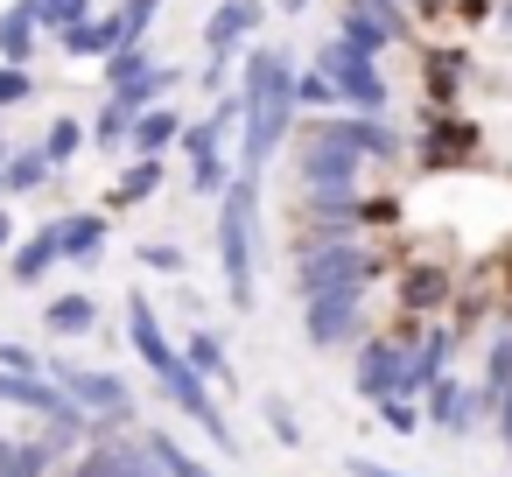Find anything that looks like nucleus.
<instances>
[{
  "instance_id": "nucleus-1",
  "label": "nucleus",
  "mask_w": 512,
  "mask_h": 477,
  "mask_svg": "<svg viewBox=\"0 0 512 477\" xmlns=\"http://www.w3.org/2000/svg\"><path fill=\"white\" fill-rule=\"evenodd\" d=\"M239 106H246L239 183H253V176L274 162V148H281V134H288V120H295V64H288L281 50H253V57H246V92H239Z\"/></svg>"
},
{
  "instance_id": "nucleus-2",
  "label": "nucleus",
  "mask_w": 512,
  "mask_h": 477,
  "mask_svg": "<svg viewBox=\"0 0 512 477\" xmlns=\"http://www.w3.org/2000/svg\"><path fill=\"white\" fill-rule=\"evenodd\" d=\"M218 267L232 309H253V183H225L218 204Z\"/></svg>"
},
{
  "instance_id": "nucleus-3",
  "label": "nucleus",
  "mask_w": 512,
  "mask_h": 477,
  "mask_svg": "<svg viewBox=\"0 0 512 477\" xmlns=\"http://www.w3.org/2000/svg\"><path fill=\"white\" fill-rule=\"evenodd\" d=\"M316 64H323V78L337 85V106H344V113H386V106H393V85L379 78V57H365L358 43L330 36Z\"/></svg>"
},
{
  "instance_id": "nucleus-4",
  "label": "nucleus",
  "mask_w": 512,
  "mask_h": 477,
  "mask_svg": "<svg viewBox=\"0 0 512 477\" xmlns=\"http://www.w3.org/2000/svg\"><path fill=\"white\" fill-rule=\"evenodd\" d=\"M372 274H379V260L358 253V246H344V239H323V246H309V253L295 260L302 302H309V295H365Z\"/></svg>"
},
{
  "instance_id": "nucleus-5",
  "label": "nucleus",
  "mask_w": 512,
  "mask_h": 477,
  "mask_svg": "<svg viewBox=\"0 0 512 477\" xmlns=\"http://www.w3.org/2000/svg\"><path fill=\"white\" fill-rule=\"evenodd\" d=\"M155 386H162V393H169V407H183V414H190V421H197V428H204L211 442L239 449V442H232V428H225V414H218V400H211V386H204V372H197V365H190L183 351H176V358H169V365L155 372Z\"/></svg>"
},
{
  "instance_id": "nucleus-6",
  "label": "nucleus",
  "mask_w": 512,
  "mask_h": 477,
  "mask_svg": "<svg viewBox=\"0 0 512 477\" xmlns=\"http://www.w3.org/2000/svg\"><path fill=\"white\" fill-rule=\"evenodd\" d=\"M50 379L85 407V414H113V421H134V393H127V379L120 372H92V365H50Z\"/></svg>"
},
{
  "instance_id": "nucleus-7",
  "label": "nucleus",
  "mask_w": 512,
  "mask_h": 477,
  "mask_svg": "<svg viewBox=\"0 0 512 477\" xmlns=\"http://www.w3.org/2000/svg\"><path fill=\"white\" fill-rule=\"evenodd\" d=\"M358 148H344V141H330V134H309L302 141V183L309 190H358Z\"/></svg>"
},
{
  "instance_id": "nucleus-8",
  "label": "nucleus",
  "mask_w": 512,
  "mask_h": 477,
  "mask_svg": "<svg viewBox=\"0 0 512 477\" xmlns=\"http://www.w3.org/2000/svg\"><path fill=\"white\" fill-rule=\"evenodd\" d=\"M358 323H365V302H358V295H309L302 337H309L316 351H337V344L358 337Z\"/></svg>"
},
{
  "instance_id": "nucleus-9",
  "label": "nucleus",
  "mask_w": 512,
  "mask_h": 477,
  "mask_svg": "<svg viewBox=\"0 0 512 477\" xmlns=\"http://www.w3.org/2000/svg\"><path fill=\"white\" fill-rule=\"evenodd\" d=\"M316 134H330V141H344V148H358L372 162H393L400 155V134L386 127V113H344V120H323Z\"/></svg>"
},
{
  "instance_id": "nucleus-10",
  "label": "nucleus",
  "mask_w": 512,
  "mask_h": 477,
  "mask_svg": "<svg viewBox=\"0 0 512 477\" xmlns=\"http://www.w3.org/2000/svg\"><path fill=\"white\" fill-rule=\"evenodd\" d=\"M260 22H267V0H225V8H211V22H204V50L211 57H232Z\"/></svg>"
},
{
  "instance_id": "nucleus-11",
  "label": "nucleus",
  "mask_w": 512,
  "mask_h": 477,
  "mask_svg": "<svg viewBox=\"0 0 512 477\" xmlns=\"http://www.w3.org/2000/svg\"><path fill=\"white\" fill-rule=\"evenodd\" d=\"M344 43H358L365 57H379V50L400 43V15L379 8V0H351V8H344Z\"/></svg>"
},
{
  "instance_id": "nucleus-12",
  "label": "nucleus",
  "mask_w": 512,
  "mask_h": 477,
  "mask_svg": "<svg viewBox=\"0 0 512 477\" xmlns=\"http://www.w3.org/2000/svg\"><path fill=\"white\" fill-rule=\"evenodd\" d=\"M99 253H106V218H99V211H71V218H57V260H71V267H99Z\"/></svg>"
},
{
  "instance_id": "nucleus-13",
  "label": "nucleus",
  "mask_w": 512,
  "mask_h": 477,
  "mask_svg": "<svg viewBox=\"0 0 512 477\" xmlns=\"http://www.w3.org/2000/svg\"><path fill=\"white\" fill-rule=\"evenodd\" d=\"M127 337H134V351H141L148 372H162V365L176 358V344H169V330H162V316H155L148 295H127Z\"/></svg>"
},
{
  "instance_id": "nucleus-14",
  "label": "nucleus",
  "mask_w": 512,
  "mask_h": 477,
  "mask_svg": "<svg viewBox=\"0 0 512 477\" xmlns=\"http://www.w3.org/2000/svg\"><path fill=\"white\" fill-rule=\"evenodd\" d=\"M400 372H407V351L393 337H372L365 358H358V393L365 400H386V393H400Z\"/></svg>"
},
{
  "instance_id": "nucleus-15",
  "label": "nucleus",
  "mask_w": 512,
  "mask_h": 477,
  "mask_svg": "<svg viewBox=\"0 0 512 477\" xmlns=\"http://www.w3.org/2000/svg\"><path fill=\"white\" fill-rule=\"evenodd\" d=\"M183 141V113L176 106H148V113H134V127H127V148L134 155H169Z\"/></svg>"
},
{
  "instance_id": "nucleus-16",
  "label": "nucleus",
  "mask_w": 512,
  "mask_h": 477,
  "mask_svg": "<svg viewBox=\"0 0 512 477\" xmlns=\"http://www.w3.org/2000/svg\"><path fill=\"white\" fill-rule=\"evenodd\" d=\"M449 344H456L449 330H428V337H421V344L407 351V372H400V400H407V393H428V386L442 379V365H449Z\"/></svg>"
},
{
  "instance_id": "nucleus-17",
  "label": "nucleus",
  "mask_w": 512,
  "mask_h": 477,
  "mask_svg": "<svg viewBox=\"0 0 512 477\" xmlns=\"http://www.w3.org/2000/svg\"><path fill=\"white\" fill-rule=\"evenodd\" d=\"M428 421H435V428H449V435H463V428L477 421V393H470V386H456V379L442 372V379L428 386Z\"/></svg>"
},
{
  "instance_id": "nucleus-18",
  "label": "nucleus",
  "mask_w": 512,
  "mask_h": 477,
  "mask_svg": "<svg viewBox=\"0 0 512 477\" xmlns=\"http://www.w3.org/2000/svg\"><path fill=\"white\" fill-rule=\"evenodd\" d=\"M120 43H127L120 15H106V22H99V15H85V22H71V29H64V50H71V57H113Z\"/></svg>"
},
{
  "instance_id": "nucleus-19",
  "label": "nucleus",
  "mask_w": 512,
  "mask_h": 477,
  "mask_svg": "<svg viewBox=\"0 0 512 477\" xmlns=\"http://www.w3.org/2000/svg\"><path fill=\"white\" fill-rule=\"evenodd\" d=\"M470 148H477V134H470L463 120H435L428 141H421V162H428V169H449V162H470Z\"/></svg>"
},
{
  "instance_id": "nucleus-20",
  "label": "nucleus",
  "mask_w": 512,
  "mask_h": 477,
  "mask_svg": "<svg viewBox=\"0 0 512 477\" xmlns=\"http://www.w3.org/2000/svg\"><path fill=\"white\" fill-rule=\"evenodd\" d=\"M50 267H57V218H50L43 232H29V239L15 246V267H8V274H15L22 288H36V281H43Z\"/></svg>"
},
{
  "instance_id": "nucleus-21",
  "label": "nucleus",
  "mask_w": 512,
  "mask_h": 477,
  "mask_svg": "<svg viewBox=\"0 0 512 477\" xmlns=\"http://www.w3.org/2000/svg\"><path fill=\"white\" fill-rule=\"evenodd\" d=\"M36 36H43V22L15 0V8L0 15V64H29V57H36Z\"/></svg>"
},
{
  "instance_id": "nucleus-22",
  "label": "nucleus",
  "mask_w": 512,
  "mask_h": 477,
  "mask_svg": "<svg viewBox=\"0 0 512 477\" xmlns=\"http://www.w3.org/2000/svg\"><path fill=\"white\" fill-rule=\"evenodd\" d=\"M155 190H162V155H134V162H127V176L113 183V197H106V204H113V211H127V204H148Z\"/></svg>"
},
{
  "instance_id": "nucleus-23",
  "label": "nucleus",
  "mask_w": 512,
  "mask_h": 477,
  "mask_svg": "<svg viewBox=\"0 0 512 477\" xmlns=\"http://www.w3.org/2000/svg\"><path fill=\"white\" fill-rule=\"evenodd\" d=\"M43 323H50L57 337H92V330H99V302H92V295H57V302L43 309Z\"/></svg>"
},
{
  "instance_id": "nucleus-24",
  "label": "nucleus",
  "mask_w": 512,
  "mask_h": 477,
  "mask_svg": "<svg viewBox=\"0 0 512 477\" xmlns=\"http://www.w3.org/2000/svg\"><path fill=\"white\" fill-rule=\"evenodd\" d=\"M43 176H50V155H43V148H22V155L8 148V162H0V197H22V190H36Z\"/></svg>"
},
{
  "instance_id": "nucleus-25",
  "label": "nucleus",
  "mask_w": 512,
  "mask_h": 477,
  "mask_svg": "<svg viewBox=\"0 0 512 477\" xmlns=\"http://www.w3.org/2000/svg\"><path fill=\"white\" fill-rule=\"evenodd\" d=\"M309 218L344 232V225H358V218H365V197H358V190H309Z\"/></svg>"
},
{
  "instance_id": "nucleus-26",
  "label": "nucleus",
  "mask_w": 512,
  "mask_h": 477,
  "mask_svg": "<svg viewBox=\"0 0 512 477\" xmlns=\"http://www.w3.org/2000/svg\"><path fill=\"white\" fill-rule=\"evenodd\" d=\"M43 155H50V169H64V162H78V155H85V120H71V113H57V120H50V134H43Z\"/></svg>"
},
{
  "instance_id": "nucleus-27",
  "label": "nucleus",
  "mask_w": 512,
  "mask_h": 477,
  "mask_svg": "<svg viewBox=\"0 0 512 477\" xmlns=\"http://www.w3.org/2000/svg\"><path fill=\"white\" fill-rule=\"evenodd\" d=\"M505 386H512V323L498 330V344H491V358H484V393H477V407H498Z\"/></svg>"
},
{
  "instance_id": "nucleus-28",
  "label": "nucleus",
  "mask_w": 512,
  "mask_h": 477,
  "mask_svg": "<svg viewBox=\"0 0 512 477\" xmlns=\"http://www.w3.org/2000/svg\"><path fill=\"white\" fill-rule=\"evenodd\" d=\"M155 71V57H148V43H120L113 57H106V92H120V85H134V78H148Z\"/></svg>"
},
{
  "instance_id": "nucleus-29",
  "label": "nucleus",
  "mask_w": 512,
  "mask_h": 477,
  "mask_svg": "<svg viewBox=\"0 0 512 477\" xmlns=\"http://www.w3.org/2000/svg\"><path fill=\"white\" fill-rule=\"evenodd\" d=\"M148 449H155L162 477H211V470H204V463H197V456H190V449H183V442H176L169 428H155V435H148Z\"/></svg>"
},
{
  "instance_id": "nucleus-30",
  "label": "nucleus",
  "mask_w": 512,
  "mask_h": 477,
  "mask_svg": "<svg viewBox=\"0 0 512 477\" xmlns=\"http://www.w3.org/2000/svg\"><path fill=\"white\" fill-rule=\"evenodd\" d=\"M22 8H29L50 36H64L71 22H85V15H92V0H22Z\"/></svg>"
},
{
  "instance_id": "nucleus-31",
  "label": "nucleus",
  "mask_w": 512,
  "mask_h": 477,
  "mask_svg": "<svg viewBox=\"0 0 512 477\" xmlns=\"http://www.w3.org/2000/svg\"><path fill=\"white\" fill-rule=\"evenodd\" d=\"M400 295H407V309H428V302H442V295H449V267H414V274L400 281Z\"/></svg>"
},
{
  "instance_id": "nucleus-32",
  "label": "nucleus",
  "mask_w": 512,
  "mask_h": 477,
  "mask_svg": "<svg viewBox=\"0 0 512 477\" xmlns=\"http://www.w3.org/2000/svg\"><path fill=\"white\" fill-rule=\"evenodd\" d=\"M225 183H232V162H225V148L190 162V190H197V197H225Z\"/></svg>"
},
{
  "instance_id": "nucleus-33",
  "label": "nucleus",
  "mask_w": 512,
  "mask_h": 477,
  "mask_svg": "<svg viewBox=\"0 0 512 477\" xmlns=\"http://www.w3.org/2000/svg\"><path fill=\"white\" fill-rule=\"evenodd\" d=\"M183 358H190V365H197L204 379H232V365H225V344H218L211 330H197V337L183 344Z\"/></svg>"
},
{
  "instance_id": "nucleus-34",
  "label": "nucleus",
  "mask_w": 512,
  "mask_h": 477,
  "mask_svg": "<svg viewBox=\"0 0 512 477\" xmlns=\"http://www.w3.org/2000/svg\"><path fill=\"white\" fill-rule=\"evenodd\" d=\"M295 106H316V113H330V106H337V85L323 78V64L295 71Z\"/></svg>"
},
{
  "instance_id": "nucleus-35",
  "label": "nucleus",
  "mask_w": 512,
  "mask_h": 477,
  "mask_svg": "<svg viewBox=\"0 0 512 477\" xmlns=\"http://www.w3.org/2000/svg\"><path fill=\"white\" fill-rule=\"evenodd\" d=\"M127 127H134V113L106 99V113H99V127H92V141H99V148L113 155V148H127Z\"/></svg>"
},
{
  "instance_id": "nucleus-36",
  "label": "nucleus",
  "mask_w": 512,
  "mask_h": 477,
  "mask_svg": "<svg viewBox=\"0 0 512 477\" xmlns=\"http://www.w3.org/2000/svg\"><path fill=\"white\" fill-rule=\"evenodd\" d=\"M29 99H36L29 64H0V113H8V106H29Z\"/></svg>"
},
{
  "instance_id": "nucleus-37",
  "label": "nucleus",
  "mask_w": 512,
  "mask_h": 477,
  "mask_svg": "<svg viewBox=\"0 0 512 477\" xmlns=\"http://www.w3.org/2000/svg\"><path fill=\"white\" fill-rule=\"evenodd\" d=\"M141 267H148V274H183V246H176V239H148V246H141Z\"/></svg>"
},
{
  "instance_id": "nucleus-38",
  "label": "nucleus",
  "mask_w": 512,
  "mask_h": 477,
  "mask_svg": "<svg viewBox=\"0 0 512 477\" xmlns=\"http://www.w3.org/2000/svg\"><path fill=\"white\" fill-rule=\"evenodd\" d=\"M155 8H162V0H120V29H127V43H148Z\"/></svg>"
},
{
  "instance_id": "nucleus-39",
  "label": "nucleus",
  "mask_w": 512,
  "mask_h": 477,
  "mask_svg": "<svg viewBox=\"0 0 512 477\" xmlns=\"http://www.w3.org/2000/svg\"><path fill=\"white\" fill-rule=\"evenodd\" d=\"M379 428H393V435H414V428H421V414H414L400 393H386V400H379Z\"/></svg>"
},
{
  "instance_id": "nucleus-40",
  "label": "nucleus",
  "mask_w": 512,
  "mask_h": 477,
  "mask_svg": "<svg viewBox=\"0 0 512 477\" xmlns=\"http://www.w3.org/2000/svg\"><path fill=\"white\" fill-rule=\"evenodd\" d=\"M113 477H162V463H155V449L141 456V449H113Z\"/></svg>"
},
{
  "instance_id": "nucleus-41",
  "label": "nucleus",
  "mask_w": 512,
  "mask_h": 477,
  "mask_svg": "<svg viewBox=\"0 0 512 477\" xmlns=\"http://www.w3.org/2000/svg\"><path fill=\"white\" fill-rule=\"evenodd\" d=\"M43 463H50V449H36V442H15V456H8V477H43Z\"/></svg>"
},
{
  "instance_id": "nucleus-42",
  "label": "nucleus",
  "mask_w": 512,
  "mask_h": 477,
  "mask_svg": "<svg viewBox=\"0 0 512 477\" xmlns=\"http://www.w3.org/2000/svg\"><path fill=\"white\" fill-rule=\"evenodd\" d=\"M428 99H435V106H449V99H456V64H442V57L428 64Z\"/></svg>"
},
{
  "instance_id": "nucleus-43",
  "label": "nucleus",
  "mask_w": 512,
  "mask_h": 477,
  "mask_svg": "<svg viewBox=\"0 0 512 477\" xmlns=\"http://www.w3.org/2000/svg\"><path fill=\"white\" fill-rule=\"evenodd\" d=\"M267 421H274V435H281V442H288V449H295V442H302V428H295V414H288V407H281V400H267Z\"/></svg>"
},
{
  "instance_id": "nucleus-44",
  "label": "nucleus",
  "mask_w": 512,
  "mask_h": 477,
  "mask_svg": "<svg viewBox=\"0 0 512 477\" xmlns=\"http://www.w3.org/2000/svg\"><path fill=\"white\" fill-rule=\"evenodd\" d=\"M0 365H8V372H36V351L29 344H0Z\"/></svg>"
},
{
  "instance_id": "nucleus-45",
  "label": "nucleus",
  "mask_w": 512,
  "mask_h": 477,
  "mask_svg": "<svg viewBox=\"0 0 512 477\" xmlns=\"http://www.w3.org/2000/svg\"><path fill=\"white\" fill-rule=\"evenodd\" d=\"M71 477H113V449H92V456H85Z\"/></svg>"
},
{
  "instance_id": "nucleus-46",
  "label": "nucleus",
  "mask_w": 512,
  "mask_h": 477,
  "mask_svg": "<svg viewBox=\"0 0 512 477\" xmlns=\"http://www.w3.org/2000/svg\"><path fill=\"white\" fill-rule=\"evenodd\" d=\"M365 218H372V225H393L400 204H393V197H365Z\"/></svg>"
},
{
  "instance_id": "nucleus-47",
  "label": "nucleus",
  "mask_w": 512,
  "mask_h": 477,
  "mask_svg": "<svg viewBox=\"0 0 512 477\" xmlns=\"http://www.w3.org/2000/svg\"><path fill=\"white\" fill-rule=\"evenodd\" d=\"M344 470H351V477H407V470H386V463H372V456H351Z\"/></svg>"
},
{
  "instance_id": "nucleus-48",
  "label": "nucleus",
  "mask_w": 512,
  "mask_h": 477,
  "mask_svg": "<svg viewBox=\"0 0 512 477\" xmlns=\"http://www.w3.org/2000/svg\"><path fill=\"white\" fill-rule=\"evenodd\" d=\"M498 435H505V442H512V386H505V393H498Z\"/></svg>"
},
{
  "instance_id": "nucleus-49",
  "label": "nucleus",
  "mask_w": 512,
  "mask_h": 477,
  "mask_svg": "<svg viewBox=\"0 0 512 477\" xmlns=\"http://www.w3.org/2000/svg\"><path fill=\"white\" fill-rule=\"evenodd\" d=\"M15 246V218H8V204H0V253Z\"/></svg>"
},
{
  "instance_id": "nucleus-50",
  "label": "nucleus",
  "mask_w": 512,
  "mask_h": 477,
  "mask_svg": "<svg viewBox=\"0 0 512 477\" xmlns=\"http://www.w3.org/2000/svg\"><path fill=\"white\" fill-rule=\"evenodd\" d=\"M302 8H316V0H281V15H302Z\"/></svg>"
},
{
  "instance_id": "nucleus-51",
  "label": "nucleus",
  "mask_w": 512,
  "mask_h": 477,
  "mask_svg": "<svg viewBox=\"0 0 512 477\" xmlns=\"http://www.w3.org/2000/svg\"><path fill=\"white\" fill-rule=\"evenodd\" d=\"M8 456H15V442H0V477H8Z\"/></svg>"
},
{
  "instance_id": "nucleus-52",
  "label": "nucleus",
  "mask_w": 512,
  "mask_h": 477,
  "mask_svg": "<svg viewBox=\"0 0 512 477\" xmlns=\"http://www.w3.org/2000/svg\"><path fill=\"white\" fill-rule=\"evenodd\" d=\"M0 162H8V141H0Z\"/></svg>"
},
{
  "instance_id": "nucleus-53",
  "label": "nucleus",
  "mask_w": 512,
  "mask_h": 477,
  "mask_svg": "<svg viewBox=\"0 0 512 477\" xmlns=\"http://www.w3.org/2000/svg\"><path fill=\"white\" fill-rule=\"evenodd\" d=\"M379 8H393V0H379Z\"/></svg>"
}]
</instances>
